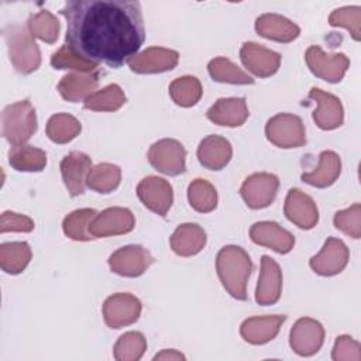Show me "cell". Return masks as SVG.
<instances>
[{
	"label": "cell",
	"mask_w": 361,
	"mask_h": 361,
	"mask_svg": "<svg viewBox=\"0 0 361 361\" xmlns=\"http://www.w3.org/2000/svg\"><path fill=\"white\" fill-rule=\"evenodd\" d=\"M66 20V42L93 63L120 68L144 44L140 1L71 0L61 10Z\"/></svg>",
	"instance_id": "cell-1"
},
{
	"label": "cell",
	"mask_w": 361,
	"mask_h": 361,
	"mask_svg": "<svg viewBox=\"0 0 361 361\" xmlns=\"http://www.w3.org/2000/svg\"><path fill=\"white\" fill-rule=\"evenodd\" d=\"M216 271L223 288L237 300H247V282L252 271L248 252L238 245L223 247L216 257Z\"/></svg>",
	"instance_id": "cell-2"
},
{
	"label": "cell",
	"mask_w": 361,
	"mask_h": 361,
	"mask_svg": "<svg viewBox=\"0 0 361 361\" xmlns=\"http://www.w3.org/2000/svg\"><path fill=\"white\" fill-rule=\"evenodd\" d=\"M1 32L14 69L23 75L37 71L41 65V52L30 30L23 25L13 24L4 27Z\"/></svg>",
	"instance_id": "cell-3"
},
{
	"label": "cell",
	"mask_w": 361,
	"mask_h": 361,
	"mask_svg": "<svg viewBox=\"0 0 361 361\" xmlns=\"http://www.w3.org/2000/svg\"><path fill=\"white\" fill-rule=\"evenodd\" d=\"M37 127L35 109L27 99L8 104L1 113V134L11 147L24 145Z\"/></svg>",
	"instance_id": "cell-4"
},
{
	"label": "cell",
	"mask_w": 361,
	"mask_h": 361,
	"mask_svg": "<svg viewBox=\"0 0 361 361\" xmlns=\"http://www.w3.org/2000/svg\"><path fill=\"white\" fill-rule=\"evenodd\" d=\"M265 135L269 142L279 148H298L306 144V130L302 118L289 113L271 117L265 126Z\"/></svg>",
	"instance_id": "cell-5"
},
{
	"label": "cell",
	"mask_w": 361,
	"mask_h": 361,
	"mask_svg": "<svg viewBox=\"0 0 361 361\" xmlns=\"http://www.w3.org/2000/svg\"><path fill=\"white\" fill-rule=\"evenodd\" d=\"M148 161L158 172L178 176L186 169V149L173 138H162L149 147Z\"/></svg>",
	"instance_id": "cell-6"
},
{
	"label": "cell",
	"mask_w": 361,
	"mask_h": 361,
	"mask_svg": "<svg viewBox=\"0 0 361 361\" xmlns=\"http://www.w3.org/2000/svg\"><path fill=\"white\" fill-rule=\"evenodd\" d=\"M305 59L313 75L330 83H338L350 66V59L345 54H326L317 45L307 48Z\"/></svg>",
	"instance_id": "cell-7"
},
{
	"label": "cell",
	"mask_w": 361,
	"mask_h": 361,
	"mask_svg": "<svg viewBox=\"0 0 361 361\" xmlns=\"http://www.w3.org/2000/svg\"><path fill=\"white\" fill-rule=\"evenodd\" d=\"M279 180L274 173L255 172L245 178L240 188L241 197L250 209L268 207L276 197Z\"/></svg>",
	"instance_id": "cell-8"
},
{
	"label": "cell",
	"mask_w": 361,
	"mask_h": 361,
	"mask_svg": "<svg viewBox=\"0 0 361 361\" xmlns=\"http://www.w3.org/2000/svg\"><path fill=\"white\" fill-rule=\"evenodd\" d=\"M152 262L154 257L151 252L135 244L121 247L109 257L110 269L114 274L127 278H137L142 275Z\"/></svg>",
	"instance_id": "cell-9"
},
{
	"label": "cell",
	"mask_w": 361,
	"mask_h": 361,
	"mask_svg": "<svg viewBox=\"0 0 361 361\" xmlns=\"http://www.w3.org/2000/svg\"><path fill=\"white\" fill-rule=\"evenodd\" d=\"M141 302L131 293H114L103 303L104 323L111 329H121L135 323L141 314Z\"/></svg>",
	"instance_id": "cell-10"
},
{
	"label": "cell",
	"mask_w": 361,
	"mask_h": 361,
	"mask_svg": "<svg viewBox=\"0 0 361 361\" xmlns=\"http://www.w3.org/2000/svg\"><path fill=\"white\" fill-rule=\"evenodd\" d=\"M324 341V329L320 322L302 317L290 329L289 344L290 348L302 357H310L316 354Z\"/></svg>",
	"instance_id": "cell-11"
},
{
	"label": "cell",
	"mask_w": 361,
	"mask_h": 361,
	"mask_svg": "<svg viewBox=\"0 0 361 361\" xmlns=\"http://www.w3.org/2000/svg\"><path fill=\"white\" fill-rule=\"evenodd\" d=\"M135 226L134 214L126 207H107L97 213L89 226L93 238L110 237L130 233Z\"/></svg>",
	"instance_id": "cell-12"
},
{
	"label": "cell",
	"mask_w": 361,
	"mask_h": 361,
	"mask_svg": "<svg viewBox=\"0 0 361 361\" xmlns=\"http://www.w3.org/2000/svg\"><path fill=\"white\" fill-rule=\"evenodd\" d=\"M350 258V251L347 245L334 237H329L323 248L310 258V268L322 276H333L340 274Z\"/></svg>",
	"instance_id": "cell-13"
},
{
	"label": "cell",
	"mask_w": 361,
	"mask_h": 361,
	"mask_svg": "<svg viewBox=\"0 0 361 361\" xmlns=\"http://www.w3.org/2000/svg\"><path fill=\"white\" fill-rule=\"evenodd\" d=\"M137 195L145 207L162 217L166 216L173 202L172 186L168 180L158 176L141 179L137 186Z\"/></svg>",
	"instance_id": "cell-14"
},
{
	"label": "cell",
	"mask_w": 361,
	"mask_h": 361,
	"mask_svg": "<svg viewBox=\"0 0 361 361\" xmlns=\"http://www.w3.org/2000/svg\"><path fill=\"white\" fill-rule=\"evenodd\" d=\"M240 58L247 71L258 78H268L276 73L281 66V55L257 42H244Z\"/></svg>",
	"instance_id": "cell-15"
},
{
	"label": "cell",
	"mask_w": 361,
	"mask_h": 361,
	"mask_svg": "<svg viewBox=\"0 0 361 361\" xmlns=\"http://www.w3.org/2000/svg\"><path fill=\"white\" fill-rule=\"evenodd\" d=\"M179 54L169 48L149 47L134 55L127 63L135 73H162L173 69L178 65Z\"/></svg>",
	"instance_id": "cell-16"
},
{
	"label": "cell",
	"mask_w": 361,
	"mask_h": 361,
	"mask_svg": "<svg viewBox=\"0 0 361 361\" xmlns=\"http://www.w3.org/2000/svg\"><path fill=\"white\" fill-rule=\"evenodd\" d=\"M285 216L303 230L313 228L319 221V210L313 199L299 189H290L285 199Z\"/></svg>",
	"instance_id": "cell-17"
},
{
	"label": "cell",
	"mask_w": 361,
	"mask_h": 361,
	"mask_svg": "<svg viewBox=\"0 0 361 361\" xmlns=\"http://www.w3.org/2000/svg\"><path fill=\"white\" fill-rule=\"evenodd\" d=\"M282 292V271L275 259L268 255L261 258V271L255 289V302L261 306L275 305Z\"/></svg>",
	"instance_id": "cell-18"
},
{
	"label": "cell",
	"mask_w": 361,
	"mask_h": 361,
	"mask_svg": "<svg viewBox=\"0 0 361 361\" xmlns=\"http://www.w3.org/2000/svg\"><path fill=\"white\" fill-rule=\"evenodd\" d=\"M309 99L317 104V109L313 111V120L319 128L334 130L343 124L344 110L338 97L319 87H312Z\"/></svg>",
	"instance_id": "cell-19"
},
{
	"label": "cell",
	"mask_w": 361,
	"mask_h": 361,
	"mask_svg": "<svg viewBox=\"0 0 361 361\" xmlns=\"http://www.w3.org/2000/svg\"><path fill=\"white\" fill-rule=\"evenodd\" d=\"M92 169V159L85 152L72 151L61 161L62 180L72 197L85 192L86 178Z\"/></svg>",
	"instance_id": "cell-20"
},
{
	"label": "cell",
	"mask_w": 361,
	"mask_h": 361,
	"mask_svg": "<svg viewBox=\"0 0 361 361\" xmlns=\"http://www.w3.org/2000/svg\"><path fill=\"white\" fill-rule=\"evenodd\" d=\"M251 240L262 247H268L278 254H288L295 245V237L275 221H258L250 228Z\"/></svg>",
	"instance_id": "cell-21"
},
{
	"label": "cell",
	"mask_w": 361,
	"mask_h": 361,
	"mask_svg": "<svg viewBox=\"0 0 361 361\" xmlns=\"http://www.w3.org/2000/svg\"><path fill=\"white\" fill-rule=\"evenodd\" d=\"M286 320L283 314H267L248 317L241 323L240 334L241 337L254 345L265 344L276 337L281 326Z\"/></svg>",
	"instance_id": "cell-22"
},
{
	"label": "cell",
	"mask_w": 361,
	"mask_h": 361,
	"mask_svg": "<svg viewBox=\"0 0 361 361\" xmlns=\"http://www.w3.org/2000/svg\"><path fill=\"white\" fill-rule=\"evenodd\" d=\"M207 118L224 127H240L250 116L244 97H223L219 99L209 110Z\"/></svg>",
	"instance_id": "cell-23"
},
{
	"label": "cell",
	"mask_w": 361,
	"mask_h": 361,
	"mask_svg": "<svg viewBox=\"0 0 361 361\" xmlns=\"http://www.w3.org/2000/svg\"><path fill=\"white\" fill-rule=\"evenodd\" d=\"M255 31L267 39L283 44L292 42L300 34V28L293 21L275 13L261 14L255 20Z\"/></svg>",
	"instance_id": "cell-24"
},
{
	"label": "cell",
	"mask_w": 361,
	"mask_h": 361,
	"mask_svg": "<svg viewBox=\"0 0 361 361\" xmlns=\"http://www.w3.org/2000/svg\"><path fill=\"white\" fill-rule=\"evenodd\" d=\"M99 85V73L94 72H71L65 75L58 83L59 94L71 102H85L92 93H94Z\"/></svg>",
	"instance_id": "cell-25"
},
{
	"label": "cell",
	"mask_w": 361,
	"mask_h": 361,
	"mask_svg": "<svg viewBox=\"0 0 361 361\" xmlns=\"http://www.w3.org/2000/svg\"><path fill=\"white\" fill-rule=\"evenodd\" d=\"M196 154L200 165L210 171H220L230 162L233 148L228 140L213 134L200 141Z\"/></svg>",
	"instance_id": "cell-26"
},
{
	"label": "cell",
	"mask_w": 361,
	"mask_h": 361,
	"mask_svg": "<svg viewBox=\"0 0 361 361\" xmlns=\"http://www.w3.org/2000/svg\"><path fill=\"white\" fill-rule=\"evenodd\" d=\"M206 240V231L199 224L185 223L171 235V248L180 257H192L204 248Z\"/></svg>",
	"instance_id": "cell-27"
},
{
	"label": "cell",
	"mask_w": 361,
	"mask_h": 361,
	"mask_svg": "<svg viewBox=\"0 0 361 361\" xmlns=\"http://www.w3.org/2000/svg\"><path fill=\"white\" fill-rule=\"evenodd\" d=\"M341 173V159L334 151H322L319 165L312 172L302 173V180L314 188L331 186Z\"/></svg>",
	"instance_id": "cell-28"
},
{
	"label": "cell",
	"mask_w": 361,
	"mask_h": 361,
	"mask_svg": "<svg viewBox=\"0 0 361 361\" xmlns=\"http://www.w3.org/2000/svg\"><path fill=\"white\" fill-rule=\"evenodd\" d=\"M8 164L20 172H41L47 165V154L44 149L32 145L11 147L8 151Z\"/></svg>",
	"instance_id": "cell-29"
},
{
	"label": "cell",
	"mask_w": 361,
	"mask_h": 361,
	"mask_svg": "<svg viewBox=\"0 0 361 361\" xmlns=\"http://www.w3.org/2000/svg\"><path fill=\"white\" fill-rule=\"evenodd\" d=\"M31 261V248L25 241L3 243L0 245V267L4 272L17 275Z\"/></svg>",
	"instance_id": "cell-30"
},
{
	"label": "cell",
	"mask_w": 361,
	"mask_h": 361,
	"mask_svg": "<svg viewBox=\"0 0 361 361\" xmlns=\"http://www.w3.org/2000/svg\"><path fill=\"white\" fill-rule=\"evenodd\" d=\"M121 169L110 162H102L94 166L87 173L86 186L97 193H110L120 185Z\"/></svg>",
	"instance_id": "cell-31"
},
{
	"label": "cell",
	"mask_w": 361,
	"mask_h": 361,
	"mask_svg": "<svg viewBox=\"0 0 361 361\" xmlns=\"http://www.w3.org/2000/svg\"><path fill=\"white\" fill-rule=\"evenodd\" d=\"M82 130L79 120L68 113H56L47 123V135L56 144H66L76 138Z\"/></svg>",
	"instance_id": "cell-32"
},
{
	"label": "cell",
	"mask_w": 361,
	"mask_h": 361,
	"mask_svg": "<svg viewBox=\"0 0 361 361\" xmlns=\"http://www.w3.org/2000/svg\"><path fill=\"white\" fill-rule=\"evenodd\" d=\"M209 75L213 80L220 83H231V85H252L254 79L244 72L241 68H238L235 63H233L230 59L217 56L212 59L207 65Z\"/></svg>",
	"instance_id": "cell-33"
},
{
	"label": "cell",
	"mask_w": 361,
	"mask_h": 361,
	"mask_svg": "<svg viewBox=\"0 0 361 361\" xmlns=\"http://www.w3.org/2000/svg\"><path fill=\"white\" fill-rule=\"evenodd\" d=\"M126 103V94L123 89L116 85H107L102 90L92 93L85 102L83 106L92 111H116Z\"/></svg>",
	"instance_id": "cell-34"
},
{
	"label": "cell",
	"mask_w": 361,
	"mask_h": 361,
	"mask_svg": "<svg viewBox=\"0 0 361 361\" xmlns=\"http://www.w3.org/2000/svg\"><path fill=\"white\" fill-rule=\"evenodd\" d=\"M96 214L97 212L93 209H78L69 213L62 223V230L65 235L75 241L93 240V235L89 233V226Z\"/></svg>",
	"instance_id": "cell-35"
},
{
	"label": "cell",
	"mask_w": 361,
	"mask_h": 361,
	"mask_svg": "<svg viewBox=\"0 0 361 361\" xmlns=\"http://www.w3.org/2000/svg\"><path fill=\"white\" fill-rule=\"evenodd\" d=\"M188 199L192 209L199 213H210L217 206V192L214 186L202 178L190 182L188 186Z\"/></svg>",
	"instance_id": "cell-36"
},
{
	"label": "cell",
	"mask_w": 361,
	"mask_h": 361,
	"mask_svg": "<svg viewBox=\"0 0 361 361\" xmlns=\"http://www.w3.org/2000/svg\"><path fill=\"white\" fill-rule=\"evenodd\" d=\"M203 89L197 78L182 76L169 85V96L180 107H192L202 97Z\"/></svg>",
	"instance_id": "cell-37"
},
{
	"label": "cell",
	"mask_w": 361,
	"mask_h": 361,
	"mask_svg": "<svg viewBox=\"0 0 361 361\" xmlns=\"http://www.w3.org/2000/svg\"><path fill=\"white\" fill-rule=\"evenodd\" d=\"M147 350V340L140 331H127L114 344V358L117 361H137Z\"/></svg>",
	"instance_id": "cell-38"
},
{
	"label": "cell",
	"mask_w": 361,
	"mask_h": 361,
	"mask_svg": "<svg viewBox=\"0 0 361 361\" xmlns=\"http://www.w3.org/2000/svg\"><path fill=\"white\" fill-rule=\"evenodd\" d=\"M59 21L48 10H41L37 14H32L28 20V30L32 37L47 42L54 44L59 35Z\"/></svg>",
	"instance_id": "cell-39"
},
{
	"label": "cell",
	"mask_w": 361,
	"mask_h": 361,
	"mask_svg": "<svg viewBox=\"0 0 361 361\" xmlns=\"http://www.w3.org/2000/svg\"><path fill=\"white\" fill-rule=\"evenodd\" d=\"M51 65L55 69H73L75 72H86V73L94 72L99 68L97 63H93L82 58L68 44L62 45L56 52L52 54Z\"/></svg>",
	"instance_id": "cell-40"
},
{
	"label": "cell",
	"mask_w": 361,
	"mask_h": 361,
	"mask_svg": "<svg viewBox=\"0 0 361 361\" xmlns=\"http://www.w3.org/2000/svg\"><path fill=\"white\" fill-rule=\"evenodd\" d=\"M329 24L333 27H343L350 31L354 41L361 39V7L345 6L334 10L329 17Z\"/></svg>",
	"instance_id": "cell-41"
},
{
	"label": "cell",
	"mask_w": 361,
	"mask_h": 361,
	"mask_svg": "<svg viewBox=\"0 0 361 361\" xmlns=\"http://www.w3.org/2000/svg\"><path fill=\"white\" fill-rule=\"evenodd\" d=\"M334 226L344 234L360 238L361 237V204L354 203L345 210H340L334 214Z\"/></svg>",
	"instance_id": "cell-42"
},
{
	"label": "cell",
	"mask_w": 361,
	"mask_h": 361,
	"mask_svg": "<svg viewBox=\"0 0 361 361\" xmlns=\"http://www.w3.org/2000/svg\"><path fill=\"white\" fill-rule=\"evenodd\" d=\"M331 358L334 361H360L361 345L350 336H338L331 351Z\"/></svg>",
	"instance_id": "cell-43"
},
{
	"label": "cell",
	"mask_w": 361,
	"mask_h": 361,
	"mask_svg": "<svg viewBox=\"0 0 361 361\" xmlns=\"http://www.w3.org/2000/svg\"><path fill=\"white\" fill-rule=\"evenodd\" d=\"M34 230V221L28 216L4 212L0 217V233L17 231V233H30Z\"/></svg>",
	"instance_id": "cell-44"
},
{
	"label": "cell",
	"mask_w": 361,
	"mask_h": 361,
	"mask_svg": "<svg viewBox=\"0 0 361 361\" xmlns=\"http://www.w3.org/2000/svg\"><path fill=\"white\" fill-rule=\"evenodd\" d=\"M154 360H185V355L176 350H162L154 357Z\"/></svg>",
	"instance_id": "cell-45"
}]
</instances>
